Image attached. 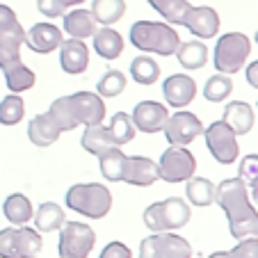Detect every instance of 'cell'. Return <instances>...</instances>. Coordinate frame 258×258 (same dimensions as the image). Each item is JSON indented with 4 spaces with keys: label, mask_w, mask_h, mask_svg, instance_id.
<instances>
[{
    "label": "cell",
    "mask_w": 258,
    "mask_h": 258,
    "mask_svg": "<svg viewBox=\"0 0 258 258\" xmlns=\"http://www.w3.org/2000/svg\"><path fill=\"white\" fill-rule=\"evenodd\" d=\"M215 204L226 213L229 231L235 240L258 238V210L249 199L242 178H226L215 190Z\"/></svg>",
    "instance_id": "6da1fadb"
},
{
    "label": "cell",
    "mask_w": 258,
    "mask_h": 258,
    "mask_svg": "<svg viewBox=\"0 0 258 258\" xmlns=\"http://www.w3.org/2000/svg\"><path fill=\"white\" fill-rule=\"evenodd\" d=\"M131 44L146 55L169 57L176 55L180 46V37L174 25L167 21H135L131 25Z\"/></svg>",
    "instance_id": "7a4b0ae2"
},
{
    "label": "cell",
    "mask_w": 258,
    "mask_h": 258,
    "mask_svg": "<svg viewBox=\"0 0 258 258\" xmlns=\"http://www.w3.org/2000/svg\"><path fill=\"white\" fill-rule=\"evenodd\" d=\"M192 206L190 201L180 199V197H169V199L156 201V204L146 206L142 213L144 226L151 233H165V231H178L190 222Z\"/></svg>",
    "instance_id": "3957f363"
},
{
    "label": "cell",
    "mask_w": 258,
    "mask_h": 258,
    "mask_svg": "<svg viewBox=\"0 0 258 258\" xmlns=\"http://www.w3.org/2000/svg\"><path fill=\"white\" fill-rule=\"evenodd\" d=\"M67 206L89 219H103L112 210V192L103 183H76L67 192Z\"/></svg>",
    "instance_id": "277c9868"
},
{
    "label": "cell",
    "mask_w": 258,
    "mask_h": 258,
    "mask_svg": "<svg viewBox=\"0 0 258 258\" xmlns=\"http://www.w3.org/2000/svg\"><path fill=\"white\" fill-rule=\"evenodd\" d=\"M251 55V41L242 32H226L222 34L213 50V64L219 73L233 76L247 64Z\"/></svg>",
    "instance_id": "5b68a950"
},
{
    "label": "cell",
    "mask_w": 258,
    "mask_h": 258,
    "mask_svg": "<svg viewBox=\"0 0 258 258\" xmlns=\"http://www.w3.org/2000/svg\"><path fill=\"white\" fill-rule=\"evenodd\" d=\"M96 244V233L83 222H64L59 229L57 253L59 258H87Z\"/></svg>",
    "instance_id": "8992f818"
},
{
    "label": "cell",
    "mask_w": 258,
    "mask_h": 258,
    "mask_svg": "<svg viewBox=\"0 0 258 258\" xmlns=\"http://www.w3.org/2000/svg\"><path fill=\"white\" fill-rule=\"evenodd\" d=\"M204 140L208 146L210 156L219 162V165H233L240 156L238 146V135L233 133V128L229 123H224L222 119L213 121L208 128H204Z\"/></svg>",
    "instance_id": "52a82bcc"
},
{
    "label": "cell",
    "mask_w": 258,
    "mask_h": 258,
    "mask_svg": "<svg viewBox=\"0 0 258 258\" xmlns=\"http://www.w3.org/2000/svg\"><path fill=\"white\" fill-rule=\"evenodd\" d=\"M158 171L165 183H187L197 171V158L187 146H169L158 160Z\"/></svg>",
    "instance_id": "ba28073f"
},
{
    "label": "cell",
    "mask_w": 258,
    "mask_h": 258,
    "mask_svg": "<svg viewBox=\"0 0 258 258\" xmlns=\"http://www.w3.org/2000/svg\"><path fill=\"white\" fill-rule=\"evenodd\" d=\"M192 244L174 231L153 233L140 242V258H192Z\"/></svg>",
    "instance_id": "9c48e42d"
},
{
    "label": "cell",
    "mask_w": 258,
    "mask_h": 258,
    "mask_svg": "<svg viewBox=\"0 0 258 258\" xmlns=\"http://www.w3.org/2000/svg\"><path fill=\"white\" fill-rule=\"evenodd\" d=\"M162 133H165L169 146H187L199 135H204V123L199 121L197 114L187 112V110H178V112L169 114Z\"/></svg>",
    "instance_id": "30bf717a"
},
{
    "label": "cell",
    "mask_w": 258,
    "mask_h": 258,
    "mask_svg": "<svg viewBox=\"0 0 258 258\" xmlns=\"http://www.w3.org/2000/svg\"><path fill=\"white\" fill-rule=\"evenodd\" d=\"M183 25L195 34V39L208 41L215 39L219 32V14L208 5H190L185 19H183Z\"/></svg>",
    "instance_id": "8fae6325"
},
{
    "label": "cell",
    "mask_w": 258,
    "mask_h": 258,
    "mask_svg": "<svg viewBox=\"0 0 258 258\" xmlns=\"http://www.w3.org/2000/svg\"><path fill=\"white\" fill-rule=\"evenodd\" d=\"M133 123L140 133H160L165 128L167 119H169V112H167V105L165 103H158V101H142L135 105L131 114Z\"/></svg>",
    "instance_id": "7c38bea8"
},
{
    "label": "cell",
    "mask_w": 258,
    "mask_h": 258,
    "mask_svg": "<svg viewBox=\"0 0 258 258\" xmlns=\"http://www.w3.org/2000/svg\"><path fill=\"white\" fill-rule=\"evenodd\" d=\"M62 41H64V34L55 23H34L32 28L25 32L23 44L28 46L32 53L50 55L62 46Z\"/></svg>",
    "instance_id": "4fadbf2b"
},
{
    "label": "cell",
    "mask_w": 258,
    "mask_h": 258,
    "mask_svg": "<svg viewBox=\"0 0 258 258\" xmlns=\"http://www.w3.org/2000/svg\"><path fill=\"white\" fill-rule=\"evenodd\" d=\"M123 183L135 187H149L160 180V171H158V162L144 156H126L123 162Z\"/></svg>",
    "instance_id": "5bb4252c"
},
{
    "label": "cell",
    "mask_w": 258,
    "mask_h": 258,
    "mask_svg": "<svg viewBox=\"0 0 258 258\" xmlns=\"http://www.w3.org/2000/svg\"><path fill=\"white\" fill-rule=\"evenodd\" d=\"M162 94H165V103L169 107L183 110L187 107L197 96V83L187 73H174L162 83Z\"/></svg>",
    "instance_id": "9a60e30c"
},
{
    "label": "cell",
    "mask_w": 258,
    "mask_h": 258,
    "mask_svg": "<svg viewBox=\"0 0 258 258\" xmlns=\"http://www.w3.org/2000/svg\"><path fill=\"white\" fill-rule=\"evenodd\" d=\"M71 103H73V110H76L78 126H96V123H103V119L107 114L105 101L94 92L71 94Z\"/></svg>",
    "instance_id": "2e32d148"
},
{
    "label": "cell",
    "mask_w": 258,
    "mask_h": 258,
    "mask_svg": "<svg viewBox=\"0 0 258 258\" xmlns=\"http://www.w3.org/2000/svg\"><path fill=\"white\" fill-rule=\"evenodd\" d=\"M59 67L69 76H80L89 67V48L83 39H64L59 46Z\"/></svg>",
    "instance_id": "e0dca14e"
},
{
    "label": "cell",
    "mask_w": 258,
    "mask_h": 258,
    "mask_svg": "<svg viewBox=\"0 0 258 258\" xmlns=\"http://www.w3.org/2000/svg\"><path fill=\"white\" fill-rule=\"evenodd\" d=\"M64 19V32L71 37V39H92V34L98 30V23L94 19L92 10H83V7H76V10L67 12L62 16Z\"/></svg>",
    "instance_id": "ac0fdd59"
},
{
    "label": "cell",
    "mask_w": 258,
    "mask_h": 258,
    "mask_svg": "<svg viewBox=\"0 0 258 258\" xmlns=\"http://www.w3.org/2000/svg\"><path fill=\"white\" fill-rule=\"evenodd\" d=\"M94 39V53L103 59H117L123 53V37L112 28V25H101L96 32L92 34Z\"/></svg>",
    "instance_id": "d6986e66"
},
{
    "label": "cell",
    "mask_w": 258,
    "mask_h": 258,
    "mask_svg": "<svg viewBox=\"0 0 258 258\" xmlns=\"http://www.w3.org/2000/svg\"><path fill=\"white\" fill-rule=\"evenodd\" d=\"M222 121L229 123L233 128L235 135H247L253 128V121H256V114H253V107L244 101H231L226 103L224 114H222Z\"/></svg>",
    "instance_id": "ffe728a7"
},
{
    "label": "cell",
    "mask_w": 258,
    "mask_h": 258,
    "mask_svg": "<svg viewBox=\"0 0 258 258\" xmlns=\"http://www.w3.org/2000/svg\"><path fill=\"white\" fill-rule=\"evenodd\" d=\"M59 135H62V131H59V126L53 121V117L48 112L37 114L28 123V137L34 146H50L59 140Z\"/></svg>",
    "instance_id": "44dd1931"
},
{
    "label": "cell",
    "mask_w": 258,
    "mask_h": 258,
    "mask_svg": "<svg viewBox=\"0 0 258 258\" xmlns=\"http://www.w3.org/2000/svg\"><path fill=\"white\" fill-rule=\"evenodd\" d=\"M34 229L39 233H53V231H59L67 222V215H64V208L55 201H44L39 204V208L34 210L32 215Z\"/></svg>",
    "instance_id": "7402d4cb"
},
{
    "label": "cell",
    "mask_w": 258,
    "mask_h": 258,
    "mask_svg": "<svg viewBox=\"0 0 258 258\" xmlns=\"http://www.w3.org/2000/svg\"><path fill=\"white\" fill-rule=\"evenodd\" d=\"M3 215H5V219L12 226H23L28 222H32L34 206L25 195L14 192V195H10L3 201Z\"/></svg>",
    "instance_id": "603a6c76"
},
{
    "label": "cell",
    "mask_w": 258,
    "mask_h": 258,
    "mask_svg": "<svg viewBox=\"0 0 258 258\" xmlns=\"http://www.w3.org/2000/svg\"><path fill=\"white\" fill-rule=\"evenodd\" d=\"M14 242H16V253L19 258H37L44 249V240L41 233L34 226H14Z\"/></svg>",
    "instance_id": "cb8c5ba5"
},
{
    "label": "cell",
    "mask_w": 258,
    "mask_h": 258,
    "mask_svg": "<svg viewBox=\"0 0 258 258\" xmlns=\"http://www.w3.org/2000/svg\"><path fill=\"white\" fill-rule=\"evenodd\" d=\"M176 59L183 69L187 71H195L201 69L208 62V46L201 39H192V41H180L178 50H176Z\"/></svg>",
    "instance_id": "d4e9b609"
},
{
    "label": "cell",
    "mask_w": 258,
    "mask_h": 258,
    "mask_svg": "<svg viewBox=\"0 0 258 258\" xmlns=\"http://www.w3.org/2000/svg\"><path fill=\"white\" fill-rule=\"evenodd\" d=\"M80 144H83L85 151L96 156V158L103 156L110 146H114L112 137H110V131H107V126H103V123L85 126V133H83V137H80Z\"/></svg>",
    "instance_id": "484cf974"
},
{
    "label": "cell",
    "mask_w": 258,
    "mask_h": 258,
    "mask_svg": "<svg viewBox=\"0 0 258 258\" xmlns=\"http://www.w3.org/2000/svg\"><path fill=\"white\" fill-rule=\"evenodd\" d=\"M3 73H5V85L12 94H23V92H28V89H32L34 83H37L34 71L25 67L23 62L12 64V67L5 69Z\"/></svg>",
    "instance_id": "4316f807"
},
{
    "label": "cell",
    "mask_w": 258,
    "mask_h": 258,
    "mask_svg": "<svg viewBox=\"0 0 258 258\" xmlns=\"http://www.w3.org/2000/svg\"><path fill=\"white\" fill-rule=\"evenodd\" d=\"M98 162H101V174L107 183H121L123 162H126V153L121 151V146H110L103 156H98Z\"/></svg>",
    "instance_id": "83f0119b"
},
{
    "label": "cell",
    "mask_w": 258,
    "mask_h": 258,
    "mask_svg": "<svg viewBox=\"0 0 258 258\" xmlns=\"http://www.w3.org/2000/svg\"><path fill=\"white\" fill-rule=\"evenodd\" d=\"M215 190H217V185H215L213 180L208 178H195L192 176L190 180H187V187H185V195H187V201H190V206H197V208H206V206L215 204Z\"/></svg>",
    "instance_id": "f1b7e54d"
},
{
    "label": "cell",
    "mask_w": 258,
    "mask_h": 258,
    "mask_svg": "<svg viewBox=\"0 0 258 258\" xmlns=\"http://www.w3.org/2000/svg\"><path fill=\"white\" fill-rule=\"evenodd\" d=\"M92 14L98 25H112L126 14V0H94Z\"/></svg>",
    "instance_id": "f546056e"
},
{
    "label": "cell",
    "mask_w": 258,
    "mask_h": 258,
    "mask_svg": "<svg viewBox=\"0 0 258 258\" xmlns=\"http://www.w3.org/2000/svg\"><path fill=\"white\" fill-rule=\"evenodd\" d=\"M48 114L53 117V121L59 126V131H73L78 126V119H76V110H73L71 96H59L50 103Z\"/></svg>",
    "instance_id": "4dcf8cb0"
},
{
    "label": "cell",
    "mask_w": 258,
    "mask_h": 258,
    "mask_svg": "<svg viewBox=\"0 0 258 258\" xmlns=\"http://www.w3.org/2000/svg\"><path fill=\"white\" fill-rule=\"evenodd\" d=\"M107 131H110V137H112L114 146H123V144H128V142H133L137 128L128 112H117V114H112L110 123H107Z\"/></svg>",
    "instance_id": "1f68e13d"
},
{
    "label": "cell",
    "mask_w": 258,
    "mask_h": 258,
    "mask_svg": "<svg viewBox=\"0 0 258 258\" xmlns=\"http://www.w3.org/2000/svg\"><path fill=\"white\" fill-rule=\"evenodd\" d=\"M167 23H176V25H183V19H185L187 10H190L192 3L187 0H146Z\"/></svg>",
    "instance_id": "d6a6232c"
},
{
    "label": "cell",
    "mask_w": 258,
    "mask_h": 258,
    "mask_svg": "<svg viewBox=\"0 0 258 258\" xmlns=\"http://www.w3.org/2000/svg\"><path fill=\"white\" fill-rule=\"evenodd\" d=\"M131 78L137 85H153L160 78V67L156 59H151V55H140L131 62Z\"/></svg>",
    "instance_id": "836d02e7"
},
{
    "label": "cell",
    "mask_w": 258,
    "mask_h": 258,
    "mask_svg": "<svg viewBox=\"0 0 258 258\" xmlns=\"http://www.w3.org/2000/svg\"><path fill=\"white\" fill-rule=\"evenodd\" d=\"M126 73L119 71V69H107L98 78V85H96V94L101 98H117L119 94L126 89Z\"/></svg>",
    "instance_id": "e575fe53"
},
{
    "label": "cell",
    "mask_w": 258,
    "mask_h": 258,
    "mask_svg": "<svg viewBox=\"0 0 258 258\" xmlns=\"http://www.w3.org/2000/svg\"><path fill=\"white\" fill-rule=\"evenodd\" d=\"M231 92H233V80H231L226 73H219V71L215 73V76H210L204 85V98L210 103L226 101V98L231 96Z\"/></svg>",
    "instance_id": "d590c367"
},
{
    "label": "cell",
    "mask_w": 258,
    "mask_h": 258,
    "mask_svg": "<svg viewBox=\"0 0 258 258\" xmlns=\"http://www.w3.org/2000/svg\"><path fill=\"white\" fill-rule=\"evenodd\" d=\"M25 117V103L21 94H10L0 101V126H16Z\"/></svg>",
    "instance_id": "8d00e7d4"
},
{
    "label": "cell",
    "mask_w": 258,
    "mask_h": 258,
    "mask_svg": "<svg viewBox=\"0 0 258 258\" xmlns=\"http://www.w3.org/2000/svg\"><path fill=\"white\" fill-rule=\"evenodd\" d=\"M25 37H0V69L5 71L12 64L21 62V46Z\"/></svg>",
    "instance_id": "74e56055"
},
{
    "label": "cell",
    "mask_w": 258,
    "mask_h": 258,
    "mask_svg": "<svg viewBox=\"0 0 258 258\" xmlns=\"http://www.w3.org/2000/svg\"><path fill=\"white\" fill-rule=\"evenodd\" d=\"M0 37H25V30L16 19L14 10L3 3H0Z\"/></svg>",
    "instance_id": "f35d334b"
},
{
    "label": "cell",
    "mask_w": 258,
    "mask_h": 258,
    "mask_svg": "<svg viewBox=\"0 0 258 258\" xmlns=\"http://www.w3.org/2000/svg\"><path fill=\"white\" fill-rule=\"evenodd\" d=\"M238 178H242L244 183L253 185L258 180V153H249L240 160V167H238Z\"/></svg>",
    "instance_id": "ab89813d"
},
{
    "label": "cell",
    "mask_w": 258,
    "mask_h": 258,
    "mask_svg": "<svg viewBox=\"0 0 258 258\" xmlns=\"http://www.w3.org/2000/svg\"><path fill=\"white\" fill-rule=\"evenodd\" d=\"M231 258H258V238L238 240L233 249L229 251Z\"/></svg>",
    "instance_id": "60d3db41"
},
{
    "label": "cell",
    "mask_w": 258,
    "mask_h": 258,
    "mask_svg": "<svg viewBox=\"0 0 258 258\" xmlns=\"http://www.w3.org/2000/svg\"><path fill=\"white\" fill-rule=\"evenodd\" d=\"M37 10L48 19H59V16L67 14L69 7L64 0H37Z\"/></svg>",
    "instance_id": "b9f144b4"
},
{
    "label": "cell",
    "mask_w": 258,
    "mask_h": 258,
    "mask_svg": "<svg viewBox=\"0 0 258 258\" xmlns=\"http://www.w3.org/2000/svg\"><path fill=\"white\" fill-rule=\"evenodd\" d=\"M0 258H19L14 242V226L0 231Z\"/></svg>",
    "instance_id": "7bdbcfd3"
},
{
    "label": "cell",
    "mask_w": 258,
    "mask_h": 258,
    "mask_svg": "<svg viewBox=\"0 0 258 258\" xmlns=\"http://www.w3.org/2000/svg\"><path fill=\"white\" fill-rule=\"evenodd\" d=\"M131 249L126 247L123 242H119V240H114V242H110L105 249L101 251V256L98 258H131Z\"/></svg>",
    "instance_id": "ee69618b"
},
{
    "label": "cell",
    "mask_w": 258,
    "mask_h": 258,
    "mask_svg": "<svg viewBox=\"0 0 258 258\" xmlns=\"http://www.w3.org/2000/svg\"><path fill=\"white\" fill-rule=\"evenodd\" d=\"M247 83L251 85L253 89H258V59L247 67Z\"/></svg>",
    "instance_id": "f6af8a7d"
},
{
    "label": "cell",
    "mask_w": 258,
    "mask_h": 258,
    "mask_svg": "<svg viewBox=\"0 0 258 258\" xmlns=\"http://www.w3.org/2000/svg\"><path fill=\"white\" fill-rule=\"evenodd\" d=\"M251 187V199H253V204H258V180L253 183V185H249Z\"/></svg>",
    "instance_id": "bcb514c9"
},
{
    "label": "cell",
    "mask_w": 258,
    "mask_h": 258,
    "mask_svg": "<svg viewBox=\"0 0 258 258\" xmlns=\"http://www.w3.org/2000/svg\"><path fill=\"white\" fill-rule=\"evenodd\" d=\"M208 258H231V256H229V251H215V253H210Z\"/></svg>",
    "instance_id": "7dc6e473"
},
{
    "label": "cell",
    "mask_w": 258,
    "mask_h": 258,
    "mask_svg": "<svg viewBox=\"0 0 258 258\" xmlns=\"http://www.w3.org/2000/svg\"><path fill=\"white\" fill-rule=\"evenodd\" d=\"M67 3V7H76V5H83L85 0H64Z\"/></svg>",
    "instance_id": "c3c4849f"
},
{
    "label": "cell",
    "mask_w": 258,
    "mask_h": 258,
    "mask_svg": "<svg viewBox=\"0 0 258 258\" xmlns=\"http://www.w3.org/2000/svg\"><path fill=\"white\" fill-rule=\"evenodd\" d=\"M253 41H256V44H258V30H256V37H253Z\"/></svg>",
    "instance_id": "681fc988"
}]
</instances>
